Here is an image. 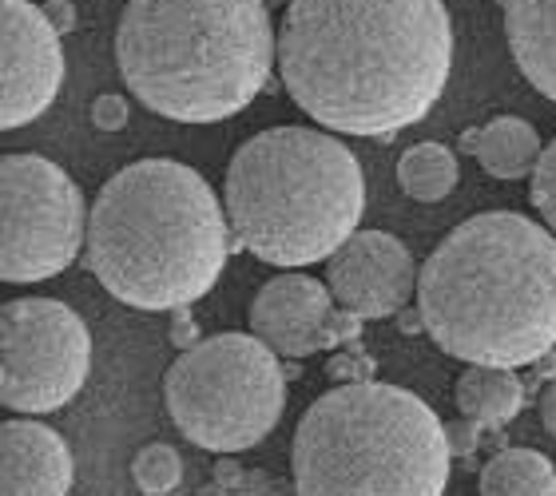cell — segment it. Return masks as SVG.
Segmentation results:
<instances>
[{
  "label": "cell",
  "mask_w": 556,
  "mask_h": 496,
  "mask_svg": "<svg viewBox=\"0 0 556 496\" xmlns=\"http://www.w3.org/2000/svg\"><path fill=\"white\" fill-rule=\"evenodd\" d=\"M263 4H267V9H278V4H282V0H263Z\"/></svg>",
  "instance_id": "d4e9b609"
},
{
  "label": "cell",
  "mask_w": 556,
  "mask_h": 496,
  "mask_svg": "<svg viewBox=\"0 0 556 496\" xmlns=\"http://www.w3.org/2000/svg\"><path fill=\"white\" fill-rule=\"evenodd\" d=\"M128 100L116 92H108V96H96V104H92V124L96 131H124L128 127Z\"/></svg>",
  "instance_id": "44dd1931"
},
{
  "label": "cell",
  "mask_w": 556,
  "mask_h": 496,
  "mask_svg": "<svg viewBox=\"0 0 556 496\" xmlns=\"http://www.w3.org/2000/svg\"><path fill=\"white\" fill-rule=\"evenodd\" d=\"M334 314V294L326 282L287 270L263 282L251 302V330L282 358H311L326 349V322Z\"/></svg>",
  "instance_id": "7c38bea8"
},
{
  "label": "cell",
  "mask_w": 556,
  "mask_h": 496,
  "mask_svg": "<svg viewBox=\"0 0 556 496\" xmlns=\"http://www.w3.org/2000/svg\"><path fill=\"white\" fill-rule=\"evenodd\" d=\"M473 155L493 179H525L541 160V136L529 119L497 116L477 131Z\"/></svg>",
  "instance_id": "2e32d148"
},
{
  "label": "cell",
  "mask_w": 556,
  "mask_h": 496,
  "mask_svg": "<svg viewBox=\"0 0 556 496\" xmlns=\"http://www.w3.org/2000/svg\"><path fill=\"white\" fill-rule=\"evenodd\" d=\"M64 84V44L33 0H0V131L45 116Z\"/></svg>",
  "instance_id": "30bf717a"
},
{
  "label": "cell",
  "mask_w": 556,
  "mask_h": 496,
  "mask_svg": "<svg viewBox=\"0 0 556 496\" xmlns=\"http://www.w3.org/2000/svg\"><path fill=\"white\" fill-rule=\"evenodd\" d=\"M326 287L334 306L366 318H390L406 310L409 294L417 290L414 254L390 231H354L346 243L330 254Z\"/></svg>",
  "instance_id": "8fae6325"
},
{
  "label": "cell",
  "mask_w": 556,
  "mask_h": 496,
  "mask_svg": "<svg viewBox=\"0 0 556 496\" xmlns=\"http://www.w3.org/2000/svg\"><path fill=\"white\" fill-rule=\"evenodd\" d=\"M116 64L148 112L175 124H219L267 88L270 9L263 0H128Z\"/></svg>",
  "instance_id": "277c9868"
},
{
  "label": "cell",
  "mask_w": 556,
  "mask_h": 496,
  "mask_svg": "<svg viewBox=\"0 0 556 496\" xmlns=\"http://www.w3.org/2000/svg\"><path fill=\"white\" fill-rule=\"evenodd\" d=\"M131 481H136L139 493L148 496H163V493H175L179 481H184V461H179V453L172 445H143L136 453V461H131Z\"/></svg>",
  "instance_id": "d6986e66"
},
{
  "label": "cell",
  "mask_w": 556,
  "mask_h": 496,
  "mask_svg": "<svg viewBox=\"0 0 556 496\" xmlns=\"http://www.w3.org/2000/svg\"><path fill=\"white\" fill-rule=\"evenodd\" d=\"M175 314V322H172V342L175 346H191L195 342V322H191V314H187V306H179V310H172Z\"/></svg>",
  "instance_id": "603a6c76"
},
{
  "label": "cell",
  "mask_w": 556,
  "mask_h": 496,
  "mask_svg": "<svg viewBox=\"0 0 556 496\" xmlns=\"http://www.w3.org/2000/svg\"><path fill=\"white\" fill-rule=\"evenodd\" d=\"M505 36L521 76L556 104V0H505Z\"/></svg>",
  "instance_id": "5bb4252c"
},
{
  "label": "cell",
  "mask_w": 556,
  "mask_h": 496,
  "mask_svg": "<svg viewBox=\"0 0 556 496\" xmlns=\"http://www.w3.org/2000/svg\"><path fill=\"white\" fill-rule=\"evenodd\" d=\"M541 421H545V429L556 437V381H548L545 393H541Z\"/></svg>",
  "instance_id": "cb8c5ba5"
},
{
  "label": "cell",
  "mask_w": 556,
  "mask_h": 496,
  "mask_svg": "<svg viewBox=\"0 0 556 496\" xmlns=\"http://www.w3.org/2000/svg\"><path fill=\"white\" fill-rule=\"evenodd\" d=\"M477 485L485 496H553L556 469L545 453L536 449H505L481 469Z\"/></svg>",
  "instance_id": "e0dca14e"
},
{
  "label": "cell",
  "mask_w": 556,
  "mask_h": 496,
  "mask_svg": "<svg viewBox=\"0 0 556 496\" xmlns=\"http://www.w3.org/2000/svg\"><path fill=\"white\" fill-rule=\"evenodd\" d=\"M462 179V163L445 143H414L397 160V183L414 203H441Z\"/></svg>",
  "instance_id": "ac0fdd59"
},
{
  "label": "cell",
  "mask_w": 556,
  "mask_h": 496,
  "mask_svg": "<svg viewBox=\"0 0 556 496\" xmlns=\"http://www.w3.org/2000/svg\"><path fill=\"white\" fill-rule=\"evenodd\" d=\"M294 104L342 136H394L426 119L453 68L445 0H290L275 36Z\"/></svg>",
  "instance_id": "6da1fadb"
},
{
  "label": "cell",
  "mask_w": 556,
  "mask_h": 496,
  "mask_svg": "<svg viewBox=\"0 0 556 496\" xmlns=\"http://www.w3.org/2000/svg\"><path fill=\"white\" fill-rule=\"evenodd\" d=\"M92 334L68 302L16 298L0 306V405L52 414L84 390Z\"/></svg>",
  "instance_id": "9c48e42d"
},
{
  "label": "cell",
  "mask_w": 556,
  "mask_h": 496,
  "mask_svg": "<svg viewBox=\"0 0 556 496\" xmlns=\"http://www.w3.org/2000/svg\"><path fill=\"white\" fill-rule=\"evenodd\" d=\"M450 457V433L417 393L346 381L302 414L290 469L306 496H441Z\"/></svg>",
  "instance_id": "8992f818"
},
{
  "label": "cell",
  "mask_w": 556,
  "mask_h": 496,
  "mask_svg": "<svg viewBox=\"0 0 556 496\" xmlns=\"http://www.w3.org/2000/svg\"><path fill=\"white\" fill-rule=\"evenodd\" d=\"M457 409L477 425H509L525 409V385L509 366H465L457 378Z\"/></svg>",
  "instance_id": "9a60e30c"
},
{
  "label": "cell",
  "mask_w": 556,
  "mask_h": 496,
  "mask_svg": "<svg viewBox=\"0 0 556 496\" xmlns=\"http://www.w3.org/2000/svg\"><path fill=\"white\" fill-rule=\"evenodd\" d=\"M533 207L548 231L556 234V139L548 148H541V160L533 167Z\"/></svg>",
  "instance_id": "ffe728a7"
},
{
  "label": "cell",
  "mask_w": 556,
  "mask_h": 496,
  "mask_svg": "<svg viewBox=\"0 0 556 496\" xmlns=\"http://www.w3.org/2000/svg\"><path fill=\"white\" fill-rule=\"evenodd\" d=\"M76 465L68 441L33 417L0 425V496H64Z\"/></svg>",
  "instance_id": "4fadbf2b"
},
{
  "label": "cell",
  "mask_w": 556,
  "mask_h": 496,
  "mask_svg": "<svg viewBox=\"0 0 556 496\" xmlns=\"http://www.w3.org/2000/svg\"><path fill=\"white\" fill-rule=\"evenodd\" d=\"M163 402L175 429L207 453H243L275 433L287 373L258 334H215L172 361Z\"/></svg>",
  "instance_id": "52a82bcc"
},
{
  "label": "cell",
  "mask_w": 556,
  "mask_h": 496,
  "mask_svg": "<svg viewBox=\"0 0 556 496\" xmlns=\"http://www.w3.org/2000/svg\"><path fill=\"white\" fill-rule=\"evenodd\" d=\"M426 334L465 366H529L556 346V234L517 211L453 227L417 270Z\"/></svg>",
  "instance_id": "7a4b0ae2"
},
{
  "label": "cell",
  "mask_w": 556,
  "mask_h": 496,
  "mask_svg": "<svg viewBox=\"0 0 556 496\" xmlns=\"http://www.w3.org/2000/svg\"><path fill=\"white\" fill-rule=\"evenodd\" d=\"M223 211L235 243L267 266H311L358 231L366 179L330 131L267 127L231 155Z\"/></svg>",
  "instance_id": "5b68a950"
},
{
  "label": "cell",
  "mask_w": 556,
  "mask_h": 496,
  "mask_svg": "<svg viewBox=\"0 0 556 496\" xmlns=\"http://www.w3.org/2000/svg\"><path fill=\"white\" fill-rule=\"evenodd\" d=\"M45 16H48V24H52V28H56L60 36L76 28V9H72L68 0H48V4H45Z\"/></svg>",
  "instance_id": "7402d4cb"
},
{
  "label": "cell",
  "mask_w": 556,
  "mask_h": 496,
  "mask_svg": "<svg viewBox=\"0 0 556 496\" xmlns=\"http://www.w3.org/2000/svg\"><path fill=\"white\" fill-rule=\"evenodd\" d=\"M84 254L96 282L124 306L179 310L219 282L231 222L195 167L139 160L100 187Z\"/></svg>",
  "instance_id": "3957f363"
},
{
  "label": "cell",
  "mask_w": 556,
  "mask_h": 496,
  "mask_svg": "<svg viewBox=\"0 0 556 496\" xmlns=\"http://www.w3.org/2000/svg\"><path fill=\"white\" fill-rule=\"evenodd\" d=\"M84 195L45 155H0V282H45L76 263Z\"/></svg>",
  "instance_id": "ba28073f"
}]
</instances>
